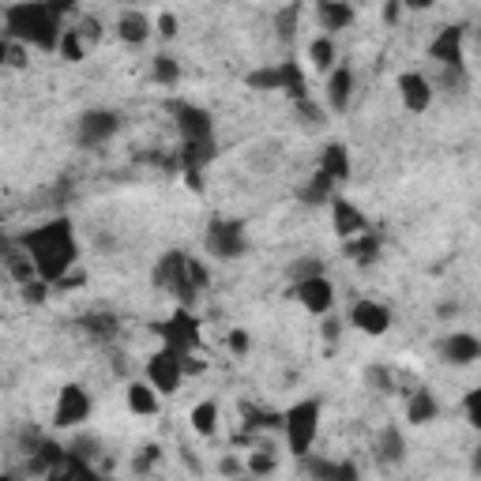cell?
<instances>
[{"label":"cell","mask_w":481,"mask_h":481,"mask_svg":"<svg viewBox=\"0 0 481 481\" xmlns=\"http://www.w3.org/2000/svg\"><path fill=\"white\" fill-rule=\"evenodd\" d=\"M294 298H298V305L305 308V313L328 316V313H335L338 289H335V282L328 279V274H313V279L294 282Z\"/></svg>","instance_id":"obj_8"},{"label":"cell","mask_w":481,"mask_h":481,"mask_svg":"<svg viewBox=\"0 0 481 481\" xmlns=\"http://www.w3.org/2000/svg\"><path fill=\"white\" fill-rule=\"evenodd\" d=\"M380 249H384V240L376 237L372 230L357 233V237H350V240H342V252H346V260L357 264V267H369V264L380 260Z\"/></svg>","instance_id":"obj_24"},{"label":"cell","mask_w":481,"mask_h":481,"mask_svg":"<svg viewBox=\"0 0 481 481\" xmlns=\"http://www.w3.org/2000/svg\"><path fill=\"white\" fill-rule=\"evenodd\" d=\"M372 455H376V462H380L384 470H399L403 462H406V436H403V428H399V425L376 428V436H372Z\"/></svg>","instance_id":"obj_15"},{"label":"cell","mask_w":481,"mask_h":481,"mask_svg":"<svg viewBox=\"0 0 481 481\" xmlns=\"http://www.w3.org/2000/svg\"><path fill=\"white\" fill-rule=\"evenodd\" d=\"M143 372H147V380L159 387L162 395H177L181 391V384H184V354L181 350H174V346H162V350H154L151 357H147V365H143Z\"/></svg>","instance_id":"obj_6"},{"label":"cell","mask_w":481,"mask_h":481,"mask_svg":"<svg viewBox=\"0 0 481 481\" xmlns=\"http://www.w3.org/2000/svg\"><path fill=\"white\" fill-rule=\"evenodd\" d=\"M395 91H399L403 106H406L410 113H425L428 106H433V98H436L433 79L421 76V72H403L399 79H395Z\"/></svg>","instance_id":"obj_16"},{"label":"cell","mask_w":481,"mask_h":481,"mask_svg":"<svg viewBox=\"0 0 481 481\" xmlns=\"http://www.w3.org/2000/svg\"><path fill=\"white\" fill-rule=\"evenodd\" d=\"M49 289H57V286L38 274V279H30V282L20 286V298H23L27 305H45V301H49Z\"/></svg>","instance_id":"obj_40"},{"label":"cell","mask_w":481,"mask_h":481,"mask_svg":"<svg viewBox=\"0 0 481 481\" xmlns=\"http://www.w3.org/2000/svg\"><path fill=\"white\" fill-rule=\"evenodd\" d=\"M76 30L83 34V38H87V45H98V42H102V20H94V15H83Z\"/></svg>","instance_id":"obj_45"},{"label":"cell","mask_w":481,"mask_h":481,"mask_svg":"<svg viewBox=\"0 0 481 481\" xmlns=\"http://www.w3.org/2000/svg\"><path fill=\"white\" fill-rule=\"evenodd\" d=\"M316 23H320L323 34H331L335 38L338 30H350L354 8L346 4V0H316Z\"/></svg>","instance_id":"obj_20"},{"label":"cell","mask_w":481,"mask_h":481,"mask_svg":"<svg viewBox=\"0 0 481 481\" xmlns=\"http://www.w3.org/2000/svg\"><path fill=\"white\" fill-rule=\"evenodd\" d=\"M308 64H313L316 72H323V76H328L331 68L338 64V49H335L331 34H320V38L308 42Z\"/></svg>","instance_id":"obj_27"},{"label":"cell","mask_w":481,"mask_h":481,"mask_svg":"<svg viewBox=\"0 0 481 481\" xmlns=\"http://www.w3.org/2000/svg\"><path fill=\"white\" fill-rule=\"evenodd\" d=\"M274 470H279V459H274V452H267V448L249 452V474L267 477V474H274Z\"/></svg>","instance_id":"obj_41"},{"label":"cell","mask_w":481,"mask_h":481,"mask_svg":"<svg viewBox=\"0 0 481 481\" xmlns=\"http://www.w3.org/2000/svg\"><path fill=\"white\" fill-rule=\"evenodd\" d=\"M113 30H117V38L125 42V45H143L147 38H151V30H154V23L147 20V15L140 12V8H125L117 15V23H113Z\"/></svg>","instance_id":"obj_19"},{"label":"cell","mask_w":481,"mask_h":481,"mask_svg":"<svg viewBox=\"0 0 481 481\" xmlns=\"http://www.w3.org/2000/svg\"><path fill=\"white\" fill-rule=\"evenodd\" d=\"M399 15H403V0H384V23H399Z\"/></svg>","instance_id":"obj_49"},{"label":"cell","mask_w":481,"mask_h":481,"mask_svg":"<svg viewBox=\"0 0 481 481\" xmlns=\"http://www.w3.org/2000/svg\"><path fill=\"white\" fill-rule=\"evenodd\" d=\"M335 184H338V181H335L331 174H323V169H316L313 181H308L298 196H301V203H313V208H320V203H331Z\"/></svg>","instance_id":"obj_29"},{"label":"cell","mask_w":481,"mask_h":481,"mask_svg":"<svg viewBox=\"0 0 481 481\" xmlns=\"http://www.w3.org/2000/svg\"><path fill=\"white\" fill-rule=\"evenodd\" d=\"M279 72H282V94H286L289 102L308 98V76L301 72L298 61H279Z\"/></svg>","instance_id":"obj_28"},{"label":"cell","mask_w":481,"mask_h":481,"mask_svg":"<svg viewBox=\"0 0 481 481\" xmlns=\"http://www.w3.org/2000/svg\"><path fill=\"white\" fill-rule=\"evenodd\" d=\"M316 169H323V174H331L338 184L342 181H346L350 177V151H346V143H328V147H323L320 151V166Z\"/></svg>","instance_id":"obj_26"},{"label":"cell","mask_w":481,"mask_h":481,"mask_svg":"<svg viewBox=\"0 0 481 481\" xmlns=\"http://www.w3.org/2000/svg\"><path fill=\"white\" fill-rule=\"evenodd\" d=\"M159 462H162V448H159V444H143V448L132 455V474H151Z\"/></svg>","instance_id":"obj_37"},{"label":"cell","mask_w":481,"mask_h":481,"mask_svg":"<svg viewBox=\"0 0 481 481\" xmlns=\"http://www.w3.org/2000/svg\"><path fill=\"white\" fill-rule=\"evenodd\" d=\"M361 380H365V387L376 391V395H391L395 391V372L387 365H380V361H372V365L361 369Z\"/></svg>","instance_id":"obj_32"},{"label":"cell","mask_w":481,"mask_h":481,"mask_svg":"<svg viewBox=\"0 0 481 481\" xmlns=\"http://www.w3.org/2000/svg\"><path fill=\"white\" fill-rule=\"evenodd\" d=\"M188 260L192 256H184V252H166L159 264H154L151 271V282L154 289H162V294H174L181 305H192L196 301V282H192V274H188Z\"/></svg>","instance_id":"obj_5"},{"label":"cell","mask_w":481,"mask_h":481,"mask_svg":"<svg viewBox=\"0 0 481 481\" xmlns=\"http://www.w3.org/2000/svg\"><path fill=\"white\" fill-rule=\"evenodd\" d=\"M350 328L361 331V335H369V338H380V335L391 331V308L384 301H372V298L357 301L350 308Z\"/></svg>","instance_id":"obj_14"},{"label":"cell","mask_w":481,"mask_h":481,"mask_svg":"<svg viewBox=\"0 0 481 481\" xmlns=\"http://www.w3.org/2000/svg\"><path fill=\"white\" fill-rule=\"evenodd\" d=\"M91 410H94V399H91L87 387L83 384H64L57 391V403H53V425L57 428H79L83 421L91 418Z\"/></svg>","instance_id":"obj_7"},{"label":"cell","mask_w":481,"mask_h":481,"mask_svg":"<svg viewBox=\"0 0 481 481\" xmlns=\"http://www.w3.org/2000/svg\"><path fill=\"white\" fill-rule=\"evenodd\" d=\"M87 331H91L94 338H113L117 320H113V316H91V320H87Z\"/></svg>","instance_id":"obj_44"},{"label":"cell","mask_w":481,"mask_h":481,"mask_svg":"<svg viewBox=\"0 0 481 481\" xmlns=\"http://www.w3.org/2000/svg\"><path fill=\"white\" fill-rule=\"evenodd\" d=\"M328 208H331V226H335V237H338V240H350V237H357V233L369 230L365 215H361L346 196H331Z\"/></svg>","instance_id":"obj_17"},{"label":"cell","mask_w":481,"mask_h":481,"mask_svg":"<svg viewBox=\"0 0 481 481\" xmlns=\"http://www.w3.org/2000/svg\"><path fill=\"white\" fill-rule=\"evenodd\" d=\"M440 418V403H436V395L428 391V387H414L410 391V399H406V421L410 425H433Z\"/></svg>","instance_id":"obj_25"},{"label":"cell","mask_w":481,"mask_h":481,"mask_svg":"<svg viewBox=\"0 0 481 481\" xmlns=\"http://www.w3.org/2000/svg\"><path fill=\"white\" fill-rule=\"evenodd\" d=\"M226 350H230L233 357H245V354L252 350V335H249V331H240V328H233V331L226 335Z\"/></svg>","instance_id":"obj_43"},{"label":"cell","mask_w":481,"mask_h":481,"mask_svg":"<svg viewBox=\"0 0 481 481\" xmlns=\"http://www.w3.org/2000/svg\"><path fill=\"white\" fill-rule=\"evenodd\" d=\"M470 470H474V474H481V444H477V448H474V459H470Z\"/></svg>","instance_id":"obj_51"},{"label":"cell","mask_w":481,"mask_h":481,"mask_svg":"<svg viewBox=\"0 0 481 481\" xmlns=\"http://www.w3.org/2000/svg\"><path fill=\"white\" fill-rule=\"evenodd\" d=\"M436 0H403V8H414V12H425V8H433Z\"/></svg>","instance_id":"obj_50"},{"label":"cell","mask_w":481,"mask_h":481,"mask_svg":"<svg viewBox=\"0 0 481 481\" xmlns=\"http://www.w3.org/2000/svg\"><path fill=\"white\" fill-rule=\"evenodd\" d=\"M203 245L215 260L230 264V260H240V256L249 252V226L240 218H222L215 215L208 222V230H203Z\"/></svg>","instance_id":"obj_4"},{"label":"cell","mask_w":481,"mask_h":481,"mask_svg":"<svg viewBox=\"0 0 481 481\" xmlns=\"http://www.w3.org/2000/svg\"><path fill=\"white\" fill-rule=\"evenodd\" d=\"M0 57H4L8 68H27L30 64V45L27 42H15V38H4V45H0Z\"/></svg>","instance_id":"obj_39"},{"label":"cell","mask_w":481,"mask_h":481,"mask_svg":"<svg viewBox=\"0 0 481 481\" xmlns=\"http://www.w3.org/2000/svg\"><path fill=\"white\" fill-rule=\"evenodd\" d=\"M151 79L159 83V87H177L181 83V61L169 57V53H159L151 61Z\"/></svg>","instance_id":"obj_31"},{"label":"cell","mask_w":481,"mask_h":481,"mask_svg":"<svg viewBox=\"0 0 481 481\" xmlns=\"http://www.w3.org/2000/svg\"><path fill=\"white\" fill-rule=\"evenodd\" d=\"M120 132V113L113 110H87L76 120V143L79 147H102Z\"/></svg>","instance_id":"obj_9"},{"label":"cell","mask_w":481,"mask_h":481,"mask_svg":"<svg viewBox=\"0 0 481 481\" xmlns=\"http://www.w3.org/2000/svg\"><path fill=\"white\" fill-rule=\"evenodd\" d=\"M294 113H298V125H305V128H323V120H328V113H323V106H316L313 102V94L308 98H301V102H294Z\"/></svg>","instance_id":"obj_35"},{"label":"cell","mask_w":481,"mask_h":481,"mask_svg":"<svg viewBox=\"0 0 481 481\" xmlns=\"http://www.w3.org/2000/svg\"><path fill=\"white\" fill-rule=\"evenodd\" d=\"M298 20H301V4H298V0H294V4H286L282 12H274V30H279L282 42H294Z\"/></svg>","instance_id":"obj_36"},{"label":"cell","mask_w":481,"mask_h":481,"mask_svg":"<svg viewBox=\"0 0 481 481\" xmlns=\"http://www.w3.org/2000/svg\"><path fill=\"white\" fill-rule=\"evenodd\" d=\"M436 357L444 365H455V369H467L474 361H481V338L470 331H448L444 338H436Z\"/></svg>","instance_id":"obj_13"},{"label":"cell","mask_w":481,"mask_h":481,"mask_svg":"<svg viewBox=\"0 0 481 481\" xmlns=\"http://www.w3.org/2000/svg\"><path fill=\"white\" fill-rule=\"evenodd\" d=\"M64 34V12L57 0H12L4 8V38L27 42L42 53H57Z\"/></svg>","instance_id":"obj_2"},{"label":"cell","mask_w":481,"mask_h":481,"mask_svg":"<svg viewBox=\"0 0 481 481\" xmlns=\"http://www.w3.org/2000/svg\"><path fill=\"white\" fill-rule=\"evenodd\" d=\"M428 61H436L440 68H462V61H467V27H440L436 38L428 42Z\"/></svg>","instance_id":"obj_11"},{"label":"cell","mask_w":481,"mask_h":481,"mask_svg":"<svg viewBox=\"0 0 481 481\" xmlns=\"http://www.w3.org/2000/svg\"><path fill=\"white\" fill-rule=\"evenodd\" d=\"M320 418H323V403L320 399H298L294 406L286 410V421H282V436H286V448L289 455H308L313 452V444L320 436Z\"/></svg>","instance_id":"obj_3"},{"label":"cell","mask_w":481,"mask_h":481,"mask_svg":"<svg viewBox=\"0 0 481 481\" xmlns=\"http://www.w3.org/2000/svg\"><path fill=\"white\" fill-rule=\"evenodd\" d=\"M354 98V68L350 64H335L328 72V106L335 113H346Z\"/></svg>","instance_id":"obj_21"},{"label":"cell","mask_w":481,"mask_h":481,"mask_svg":"<svg viewBox=\"0 0 481 481\" xmlns=\"http://www.w3.org/2000/svg\"><path fill=\"white\" fill-rule=\"evenodd\" d=\"M4 271H8V279H12L15 286L38 279V264H34V256L27 252L23 240H12V245L4 249Z\"/></svg>","instance_id":"obj_22"},{"label":"cell","mask_w":481,"mask_h":481,"mask_svg":"<svg viewBox=\"0 0 481 481\" xmlns=\"http://www.w3.org/2000/svg\"><path fill=\"white\" fill-rule=\"evenodd\" d=\"M154 30H159L166 42H169V38H177V15H174V12H162V15H159V23H154Z\"/></svg>","instance_id":"obj_47"},{"label":"cell","mask_w":481,"mask_h":481,"mask_svg":"<svg viewBox=\"0 0 481 481\" xmlns=\"http://www.w3.org/2000/svg\"><path fill=\"white\" fill-rule=\"evenodd\" d=\"M188 421H192V433L200 436H215L218 433V403L203 399L192 406V414H188Z\"/></svg>","instance_id":"obj_30"},{"label":"cell","mask_w":481,"mask_h":481,"mask_svg":"<svg viewBox=\"0 0 481 481\" xmlns=\"http://www.w3.org/2000/svg\"><path fill=\"white\" fill-rule=\"evenodd\" d=\"M320 335L328 338V342H335L338 335H342V320L335 316V313H328V316H320Z\"/></svg>","instance_id":"obj_46"},{"label":"cell","mask_w":481,"mask_h":481,"mask_svg":"<svg viewBox=\"0 0 481 481\" xmlns=\"http://www.w3.org/2000/svg\"><path fill=\"white\" fill-rule=\"evenodd\" d=\"M57 53L68 61V64H79L83 57H87V38L76 30V27H64L61 34V45H57Z\"/></svg>","instance_id":"obj_33"},{"label":"cell","mask_w":481,"mask_h":481,"mask_svg":"<svg viewBox=\"0 0 481 481\" xmlns=\"http://www.w3.org/2000/svg\"><path fill=\"white\" fill-rule=\"evenodd\" d=\"M245 470H249V462H240L237 455H222V462H218V474H226V477H237Z\"/></svg>","instance_id":"obj_48"},{"label":"cell","mask_w":481,"mask_h":481,"mask_svg":"<svg viewBox=\"0 0 481 481\" xmlns=\"http://www.w3.org/2000/svg\"><path fill=\"white\" fill-rule=\"evenodd\" d=\"M286 274H289V282L313 279V274H323V260H316V256H301V260H289Z\"/></svg>","instance_id":"obj_38"},{"label":"cell","mask_w":481,"mask_h":481,"mask_svg":"<svg viewBox=\"0 0 481 481\" xmlns=\"http://www.w3.org/2000/svg\"><path fill=\"white\" fill-rule=\"evenodd\" d=\"M436 313H440L444 320H448V316H455V313H459V308H455V305H440V308H436Z\"/></svg>","instance_id":"obj_52"},{"label":"cell","mask_w":481,"mask_h":481,"mask_svg":"<svg viewBox=\"0 0 481 481\" xmlns=\"http://www.w3.org/2000/svg\"><path fill=\"white\" fill-rule=\"evenodd\" d=\"M462 414H467L470 428H477V433H481V387H474L467 399H462Z\"/></svg>","instance_id":"obj_42"},{"label":"cell","mask_w":481,"mask_h":481,"mask_svg":"<svg viewBox=\"0 0 481 481\" xmlns=\"http://www.w3.org/2000/svg\"><path fill=\"white\" fill-rule=\"evenodd\" d=\"M27 252L34 256V264H38V274L49 282H61L68 271H76L79 264V240H76V226L72 218H49L42 226H30L23 237Z\"/></svg>","instance_id":"obj_1"},{"label":"cell","mask_w":481,"mask_h":481,"mask_svg":"<svg viewBox=\"0 0 481 481\" xmlns=\"http://www.w3.org/2000/svg\"><path fill=\"white\" fill-rule=\"evenodd\" d=\"M169 110L177 117L181 143H215V120L208 110L192 106V102H169Z\"/></svg>","instance_id":"obj_10"},{"label":"cell","mask_w":481,"mask_h":481,"mask_svg":"<svg viewBox=\"0 0 481 481\" xmlns=\"http://www.w3.org/2000/svg\"><path fill=\"white\" fill-rule=\"evenodd\" d=\"M245 83H249V91H282V72H279V64H264L256 72H249Z\"/></svg>","instance_id":"obj_34"},{"label":"cell","mask_w":481,"mask_h":481,"mask_svg":"<svg viewBox=\"0 0 481 481\" xmlns=\"http://www.w3.org/2000/svg\"><path fill=\"white\" fill-rule=\"evenodd\" d=\"M298 470H301V474H308V477H320V481H331V477H346V481H354V477H357V470L350 467V462L320 459L316 452L298 455Z\"/></svg>","instance_id":"obj_23"},{"label":"cell","mask_w":481,"mask_h":481,"mask_svg":"<svg viewBox=\"0 0 481 481\" xmlns=\"http://www.w3.org/2000/svg\"><path fill=\"white\" fill-rule=\"evenodd\" d=\"M125 399H128V410H132L135 418H159L166 395L143 376V380H132V384L125 387Z\"/></svg>","instance_id":"obj_18"},{"label":"cell","mask_w":481,"mask_h":481,"mask_svg":"<svg viewBox=\"0 0 481 481\" xmlns=\"http://www.w3.org/2000/svg\"><path fill=\"white\" fill-rule=\"evenodd\" d=\"M159 335H162V346H174L181 354H192L200 346V320L188 313V305H181L166 323H159Z\"/></svg>","instance_id":"obj_12"}]
</instances>
